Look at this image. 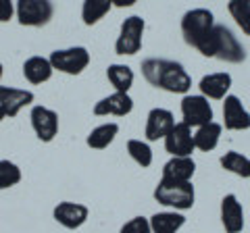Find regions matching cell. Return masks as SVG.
I'll list each match as a JSON object with an SVG mask.
<instances>
[{"label": "cell", "instance_id": "obj_29", "mask_svg": "<svg viewBox=\"0 0 250 233\" xmlns=\"http://www.w3.org/2000/svg\"><path fill=\"white\" fill-rule=\"evenodd\" d=\"M119 233H152L150 229V219L146 216H134L119 229Z\"/></svg>", "mask_w": 250, "mask_h": 233}, {"label": "cell", "instance_id": "obj_20", "mask_svg": "<svg viewBox=\"0 0 250 233\" xmlns=\"http://www.w3.org/2000/svg\"><path fill=\"white\" fill-rule=\"evenodd\" d=\"M186 225V216L177 211H165L150 216L152 233H177Z\"/></svg>", "mask_w": 250, "mask_h": 233}, {"label": "cell", "instance_id": "obj_15", "mask_svg": "<svg viewBox=\"0 0 250 233\" xmlns=\"http://www.w3.org/2000/svg\"><path fill=\"white\" fill-rule=\"evenodd\" d=\"M221 225L228 233H240L244 229V208L236 194H228L221 200Z\"/></svg>", "mask_w": 250, "mask_h": 233}, {"label": "cell", "instance_id": "obj_33", "mask_svg": "<svg viewBox=\"0 0 250 233\" xmlns=\"http://www.w3.org/2000/svg\"><path fill=\"white\" fill-rule=\"evenodd\" d=\"M2 73H4V69H2V63H0V79H2Z\"/></svg>", "mask_w": 250, "mask_h": 233}, {"label": "cell", "instance_id": "obj_16", "mask_svg": "<svg viewBox=\"0 0 250 233\" xmlns=\"http://www.w3.org/2000/svg\"><path fill=\"white\" fill-rule=\"evenodd\" d=\"M134 111V100L129 94H121V92H113L111 96H104L94 104V115L96 116H125Z\"/></svg>", "mask_w": 250, "mask_h": 233}, {"label": "cell", "instance_id": "obj_5", "mask_svg": "<svg viewBox=\"0 0 250 233\" xmlns=\"http://www.w3.org/2000/svg\"><path fill=\"white\" fill-rule=\"evenodd\" d=\"M144 29H146V23L142 17H138V15L127 17L121 23L119 36H117V42H115V52L121 54V57H131V54L140 52Z\"/></svg>", "mask_w": 250, "mask_h": 233}, {"label": "cell", "instance_id": "obj_19", "mask_svg": "<svg viewBox=\"0 0 250 233\" xmlns=\"http://www.w3.org/2000/svg\"><path fill=\"white\" fill-rule=\"evenodd\" d=\"M52 73H54V69L46 57H38L36 54V57H29L25 63H23V77L34 85L48 81L52 77Z\"/></svg>", "mask_w": 250, "mask_h": 233}, {"label": "cell", "instance_id": "obj_12", "mask_svg": "<svg viewBox=\"0 0 250 233\" xmlns=\"http://www.w3.org/2000/svg\"><path fill=\"white\" fill-rule=\"evenodd\" d=\"M223 125L229 131L250 129V113L240 102L238 96L228 94L223 98Z\"/></svg>", "mask_w": 250, "mask_h": 233}, {"label": "cell", "instance_id": "obj_25", "mask_svg": "<svg viewBox=\"0 0 250 233\" xmlns=\"http://www.w3.org/2000/svg\"><path fill=\"white\" fill-rule=\"evenodd\" d=\"M221 167L229 173L238 175V177H248L250 175V158H246L244 154H240L236 150H229L221 156Z\"/></svg>", "mask_w": 250, "mask_h": 233}, {"label": "cell", "instance_id": "obj_3", "mask_svg": "<svg viewBox=\"0 0 250 233\" xmlns=\"http://www.w3.org/2000/svg\"><path fill=\"white\" fill-rule=\"evenodd\" d=\"M154 200L173 211H190L196 200V192H194L192 181H173L161 177V181L154 188Z\"/></svg>", "mask_w": 250, "mask_h": 233}, {"label": "cell", "instance_id": "obj_22", "mask_svg": "<svg viewBox=\"0 0 250 233\" xmlns=\"http://www.w3.org/2000/svg\"><path fill=\"white\" fill-rule=\"evenodd\" d=\"M117 134H119V125H117V123H103V125L94 127L90 131L85 144H88L90 148H94V150H104L115 142Z\"/></svg>", "mask_w": 250, "mask_h": 233}, {"label": "cell", "instance_id": "obj_7", "mask_svg": "<svg viewBox=\"0 0 250 233\" xmlns=\"http://www.w3.org/2000/svg\"><path fill=\"white\" fill-rule=\"evenodd\" d=\"M15 15H17L21 25L42 27L52 19L54 6H52L50 0H17V4H15Z\"/></svg>", "mask_w": 250, "mask_h": 233}, {"label": "cell", "instance_id": "obj_14", "mask_svg": "<svg viewBox=\"0 0 250 233\" xmlns=\"http://www.w3.org/2000/svg\"><path fill=\"white\" fill-rule=\"evenodd\" d=\"M175 125L173 113L167 108H152L146 119V139L148 142H156V139H165L167 134Z\"/></svg>", "mask_w": 250, "mask_h": 233}, {"label": "cell", "instance_id": "obj_9", "mask_svg": "<svg viewBox=\"0 0 250 233\" xmlns=\"http://www.w3.org/2000/svg\"><path fill=\"white\" fill-rule=\"evenodd\" d=\"M29 119H31V127H34L40 142L48 144L57 137V134H59V115L54 113L52 108L38 104V106L31 108Z\"/></svg>", "mask_w": 250, "mask_h": 233}, {"label": "cell", "instance_id": "obj_26", "mask_svg": "<svg viewBox=\"0 0 250 233\" xmlns=\"http://www.w3.org/2000/svg\"><path fill=\"white\" fill-rule=\"evenodd\" d=\"M228 11L233 17V21L238 23V27L250 36V4L248 2H240V0H229Z\"/></svg>", "mask_w": 250, "mask_h": 233}, {"label": "cell", "instance_id": "obj_21", "mask_svg": "<svg viewBox=\"0 0 250 233\" xmlns=\"http://www.w3.org/2000/svg\"><path fill=\"white\" fill-rule=\"evenodd\" d=\"M106 79L115 88V92L129 94L131 85H134V71H131V67H127V65L113 63L106 69Z\"/></svg>", "mask_w": 250, "mask_h": 233}, {"label": "cell", "instance_id": "obj_24", "mask_svg": "<svg viewBox=\"0 0 250 233\" xmlns=\"http://www.w3.org/2000/svg\"><path fill=\"white\" fill-rule=\"evenodd\" d=\"M111 0H83L82 4V19L85 25H96V23L111 11Z\"/></svg>", "mask_w": 250, "mask_h": 233}, {"label": "cell", "instance_id": "obj_13", "mask_svg": "<svg viewBox=\"0 0 250 233\" xmlns=\"http://www.w3.org/2000/svg\"><path fill=\"white\" fill-rule=\"evenodd\" d=\"M34 102V92L21 90V88H11V85H0V106H2L4 115L13 119L17 116L23 108Z\"/></svg>", "mask_w": 250, "mask_h": 233}, {"label": "cell", "instance_id": "obj_17", "mask_svg": "<svg viewBox=\"0 0 250 233\" xmlns=\"http://www.w3.org/2000/svg\"><path fill=\"white\" fill-rule=\"evenodd\" d=\"M200 88V94L205 98L210 100H223L228 96V92L231 88V75L225 73V71H219V73H208L200 79L198 83Z\"/></svg>", "mask_w": 250, "mask_h": 233}, {"label": "cell", "instance_id": "obj_27", "mask_svg": "<svg viewBox=\"0 0 250 233\" xmlns=\"http://www.w3.org/2000/svg\"><path fill=\"white\" fill-rule=\"evenodd\" d=\"M127 152L142 169L152 165V150H150V146H148L146 142H142V139H129L127 142Z\"/></svg>", "mask_w": 250, "mask_h": 233}, {"label": "cell", "instance_id": "obj_34", "mask_svg": "<svg viewBox=\"0 0 250 233\" xmlns=\"http://www.w3.org/2000/svg\"><path fill=\"white\" fill-rule=\"evenodd\" d=\"M240 2H248L250 4V0H240Z\"/></svg>", "mask_w": 250, "mask_h": 233}, {"label": "cell", "instance_id": "obj_2", "mask_svg": "<svg viewBox=\"0 0 250 233\" xmlns=\"http://www.w3.org/2000/svg\"><path fill=\"white\" fill-rule=\"evenodd\" d=\"M198 52L202 57L219 58L225 60V63H244L246 60L244 46L238 42V38L231 34V29H228L225 25H217V23L210 36L207 38V42L198 48Z\"/></svg>", "mask_w": 250, "mask_h": 233}, {"label": "cell", "instance_id": "obj_4", "mask_svg": "<svg viewBox=\"0 0 250 233\" xmlns=\"http://www.w3.org/2000/svg\"><path fill=\"white\" fill-rule=\"evenodd\" d=\"M215 27V17L208 9H192L182 17V34L186 44L200 48L207 42V38L210 36Z\"/></svg>", "mask_w": 250, "mask_h": 233}, {"label": "cell", "instance_id": "obj_6", "mask_svg": "<svg viewBox=\"0 0 250 233\" xmlns=\"http://www.w3.org/2000/svg\"><path fill=\"white\" fill-rule=\"evenodd\" d=\"M48 60L54 71L67 73V75H80L90 65V52L83 46H71V48L54 50L48 57Z\"/></svg>", "mask_w": 250, "mask_h": 233}, {"label": "cell", "instance_id": "obj_35", "mask_svg": "<svg viewBox=\"0 0 250 233\" xmlns=\"http://www.w3.org/2000/svg\"><path fill=\"white\" fill-rule=\"evenodd\" d=\"M248 177H250V175H248Z\"/></svg>", "mask_w": 250, "mask_h": 233}, {"label": "cell", "instance_id": "obj_32", "mask_svg": "<svg viewBox=\"0 0 250 233\" xmlns=\"http://www.w3.org/2000/svg\"><path fill=\"white\" fill-rule=\"evenodd\" d=\"M6 119V115H4V111H2V106H0V123H2Z\"/></svg>", "mask_w": 250, "mask_h": 233}, {"label": "cell", "instance_id": "obj_30", "mask_svg": "<svg viewBox=\"0 0 250 233\" xmlns=\"http://www.w3.org/2000/svg\"><path fill=\"white\" fill-rule=\"evenodd\" d=\"M15 15V4L13 0H0V23L11 21Z\"/></svg>", "mask_w": 250, "mask_h": 233}, {"label": "cell", "instance_id": "obj_23", "mask_svg": "<svg viewBox=\"0 0 250 233\" xmlns=\"http://www.w3.org/2000/svg\"><path fill=\"white\" fill-rule=\"evenodd\" d=\"M221 125L215 121L207 123V125H202L196 129V134H194V146H196V150H202V152H210L217 148L219 139H221Z\"/></svg>", "mask_w": 250, "mask_h": 233}, {"label": "cell", "instance_id": "obj_18", "mask_svg": "<svg viewBox=\"0 0 250 233\" xmlns=\"http://www.w3.org/2000/svg\"><path fill=\"white\" fill-rule=\"evenodd\" d=\"M194 173H196V162L192 160V156H171V160H167L163 167V179L192 181Z\"/></svg>", "mask_w": 250, "mask_h": 233}, {"label": "cell", "instance_id": "obj_11", "mask_svg": "<svg viewBox=\"0 0 250 233\" xmlns=\"http://www.w3.org/2000/svg\"><path fill=\"white\" fill-rule=\"evenodd\" d=\"M52 216L65 229H80L88 221L90 208L85 204H80V202H59L52 211Z\"/></svg>", "mask_w": 250, "mask_h": 233}, {"label": "cell", "instance_id": "obj_10", "mask_svg": "<svg viewBox=\"0 0 250 233\" xmlns=\"http://www.w3.org/2000/svg\"><path fill=\"white\" fill-rule=\"evenodd\" d=\"M165 150L171 156H192V152L196 150L194 146V134L192 127L186 123H175L173 129L165 137Z\"/></svg>", "mask_w": 250, "mask_h": 233}, {"label": "cell", "instance_id": "obj_31", "mask_svg": "<svg viewBox=\"0 0 250 233\" xmlns=\"http://www.w3.org/2000/svg\"><path fill=\"white\" fill-rule=\"evenodd\" d=\"M138 0H111L113 6H119V9H127V6H134Z\"/></svg>", "mask_w": 250, "mask_h": 233}, {"label": "cell", "instance_id": "obj_1", "mask_svg": "<svg viewBox=\"0 0 250 233\" xmlns=\"http://www.w3.org/2000/svg\"><path fill=\"white\" fill-rule=\"evenodd\" d=\"M142 75L150 85L171 94H188L192 88V77L188 75L184 65L175 60L146 58L142 63Z\"/></svg>", "mask_w": 250, "mask_h": 233}, {"label": "cell", "instance_id": "obj_28", "mask_svg": "<svg viewBox=\"0 0 250 233\" xmlns=\"http://www.w3.org/2000/svg\"><path fill=\"white\" fill-rule=\"evenodd\" d=\"M19 181H21V169L6 158L0 160V190H9Z\"/></svg>", "mask_w": 250, "mask_h": 233}, {"label": "cell", "instance_id": "obj_8", "mask_svg": "<svg viewBox=\"0 0 250 233\" xmlns=\"http://www.w3.org/2000/svg\"><path fill=\"white\" fill-rule=\"evenodd\" d=\"M182 116H184L186 125L198 129L213 121V106H210L208 98H205L202 94L198 96L186 94L182 100Z\"/></svg>", "mask_w": 250, "mask_h": 233}]
</instances>
